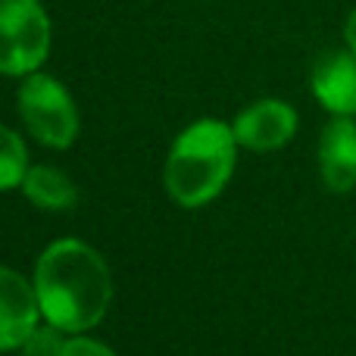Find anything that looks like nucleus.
<instances>
[{
	"label": "nucleus",
	"instance_id": "1",
	"mask_svg": "<svg viewBox=\"0 0 356 356\" xmlns=\"http://www.w3.org/2000/svg\"><path fill=\"white\" fill-rule=\"evenodd\" d=\"M35 294L44 322L69 334L100 325L113 300V275L106 259L79 238L54 241L38 257Z\"/></svg>",
	"mask_w": 356,
	"mask_h": 356
},
{
	"label": "nucleus",
	"instance_id": "5",
	"mask_svg": "<svg viewBox=\"0 0 356 356\" xmlns=\"http://www.w3.org/2000/svg\"><path fill=\"white\" fill-rule=\"evenodd\" d=\"M41 319L35 282L0 266V353L19 350Z\"/></svg>",
	"mask_w": 356,
	"mask_h": 356
},
{
	"label": "nucleus",
	"instance_id": "10",
	"mask_svg": "<svg viewBox=\"0 0 356 356\" xmlns=\"http://www.w3.org/2000/svg\"><path fill=\"white\" fill-rule=\"evenodd\" d=\"M25 172H29V150H25L22 138L13 129L0 125V191L19 188Z\"/></svg>",
	"mask_w": 356,
	"mask_h": 356
},
{
	"label": "nucleus",
	"instance_id": "13",
	"mask_svg": "<svg viewBox=\"0 0 356 356\" xmlns=\"http://www.w3.org/2000/svg\"><path fill=\"white\" fill-rule=\"evenodd\" d=\"M344 38H347V47L356 54V10L347 16V25H344Z\"/></svg>",
	"mask_w": 356,
	"mask_h": 356
},
{
	"label": "nucleus",
	"instance_id": "3",
	"mask_svg": "<svg viewBox=\"0 0 356 356\" xmlns=\"http://www.w3.org/2000/svg\"><path fill=\"white\" fill-rule=\"evenodd\" d=\"M16 104L19 116L35 141L54 150L72 147V141L79 138V110H75V100L69 97V91L54 75H25V81L19 85Z\"/></svg>",
	"mask_w": 356,
	"mask_h": 356
},
{
	"label": "nucleus",
	"instance_id": "12",
	"mask_svg": "<svg viewBox=\"0 0 356 356\" xmlns=\"http://www.w3.org/2000/svg\"><path fill=\"white\" fill-rule=\"evenodd\" d=\"M63 356H116L106 344L91 338H69L66 347H63Z\"/></svg>",
	"mask_w": 356,
	"mask_h": 356
},
{
	"label": "nucleus",
	"instance_id": "11",
	"mask_svg": "<svg viewBox=\"0 0 356 356\" xmlns=\"http://www.w3.org/2000/svg\"><path fill=\"white\" fill-rule=\"evenodd\" d=\"M63 328H56V325H50V322H38L35 325V332L25 338V344L19 347L22 350V356H63V347H66V341L69 338H63Z\"/></svg>",
	"mask_w": 356,
	"mask_h": 356
},
{
	"label": "nucleus",
	"instance_id": "9",
	"mask_svg": "<svg viewBox=\"0 0 356 356\" xmlns=\"http://www.w3.org/2000/svg\"><path fill=\"white\" fill-rule=\"evenodd\" d=\"M22 194L41 209H69L79 200L72 178L54 166H29L22 178Z\"/></svg>",
	"mask_w": 356,
	"mask_h": 356
},
{
	"label": "nucleus",
	"instance_id": "8",
	"mask_svg": "<svg viewBox=\"0 0 356 356\" xmlns=\"http://www.w3.org/2000/svg\"><path fill=\"white\" fill-rule=\"evenodd\" d=\"M319 172L328 191L347 194L356 188V122L350 116H334L322 129Z\"/></svg>",
	"mask_w": 356,
	"mask_h": 356
},
{
	"label": "nucleus",
	"instance_id": "6",
	"mask_svg": "<svg viewBox=\"0 0 356 356\" xmlns=\"http://www.w3.org/2000/svg\"><path fill=\"white\" fill-rule=\"evenodd\" d=\"M234 138L241 147L266 154V150H278L294 138L297 131V113L294 106L282 104V100H259V104L247 106L232 125Z\"/></svg>",
	"mask_w": 356,
	"mask_h": 356
},
{
	"label": "nucleus",
	"instance_id": "2",
	"mask_svg": "<svg viewBox=\"0 0 356 356\" xmlns=\"http://www.w3.org/2000/svg\"><path fill=\"white\" fill-rule=\"evenodd\" d=\"M238 138L232 125L219 119H200L188 125L175 138L169 150L163 184L178 207H203L213 197L225 191L228 178L234 172V156H238Z\"/></svg>",
	"mask_w": 356,
	"mask_h": 356
},
{
	"label": "nucleus",
	"instance_id": "4",
	"mask_svg": "<svg viewBox=\"0 0 356 356\" xmlns=\"http://www.w3.org/2000/svg\"><path fill=\"white\" fill-rule=\"evenodd\" d=\"M50 54L41 0H0V75H31Z\"/></svg>",
	"mask_w": 356,
	"mask_h": 356
},
{
	"label": "nucleus",
	"instance_id": "7",
	"mask_svg": "<svg viewBox=\"0 0 356 356\" xmlns=\"http://www.w3.org/2000/svg\"><path fill=\"white\" fill-rule=\"evenodd\" d=\"M313 94L334 116H353L356 113V54L347 50H328L313 66Z\"/></svg>",
	"mask_w": 356,
	"mask_h": 356
}]
</instances>
